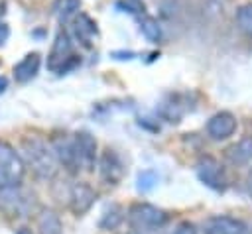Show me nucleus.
<instances>
[{"instance_id":"obj_17","label":"nucleus","mask_w":252,"mask_h":234,"mask_svg":"<svg viewBox=\"0 0 252 234\" xmlns=\"http://www.w3.org/2000/svg\"><path fill=\"white\" fill-rule=\"evenodd\" d=\"M140 31L144 33V37L152 43H159L161 37H163V31H161V26L159 22L154 18V16H148L142 12L140 16Z\"/></svg>"},{"instance_id":"obj_3","label":"nucleus","mask_w":252,"mask_h":234,"mask_svg":"<svg viewBox=\"0 0 252 234\" xmlns=\"http://www.w3.org/2000/svg\"><path fill=\"white\" fill-rule=\"evenodd\" d=\"M26 175L22 155L6 142H0V187L20 185Z\"/></svg>"},{"instance_id":"obj_21","label":"nucleus","mask_w":252,"mask_h":234,"mask_svg":"<svg viewBox=\"0 0 252 234\" xmlns=\"http://www.w3.org/2000/svg\"><path fill=\"white\" fill-rule=\"evenodd\" d=\"M156 183H158V173L152 169H146L138 175V191H142V193L152 191L156 187Z\"/></svg>"},{"instance_id":"obj_2","label":"nucleus","mask_w":252,"mask_h":234,"mask_svg":"<svg viewBox=\"0 0 252 234\" xmlns=\"http://www.w3.org/2000/svg\"><path fill=\"white\" fill-rule=\"evenodd\" d=\"M128 224L138 230V232H152V230H159L161 226H165L167 222V212L154 206V205H148V203H134L130 208H128Z\"/></svg>"},{"instance_id":"obj_14","label":"nucleus","mask_w":252,"mask_h":234,"mask_svg":"<svg viewBox=\"0 0 252 234\" xmlns=\"http://www.w3.org/2000/svg\"><path fill=\"white\" fill-rule=\"evenodd\" d=\"M224 157L232 165H246L248 161H252V136H244L232 146H228Z\"/></svg>"},{"instance_id":"obj_18","label":"nucleus","mask_w":252,"mask_h":234,"mask_svg":"<svg viewBox=\"0 0 252 234\" xmlns=\"http://www.w3.org/2000/svg\"><path fill=\"white\" fill-rule=\"evenodd\" d=\"M124 220V208L120 205H108L98 220V226L102 230H116Z\"/></svg>"},{"instance_id":"obj_24","label":"nucleus","mask_w":252,"mask_h":234,"mask_svg":"<svg viewBox=\"0 0 252 234\" xmlns=\"http://www.w3.org/2000/svg\"><path fill=\"white\" fill-rule=\"evenodd\" d=\"M6 88H8V79L0 75V94H4V92H6Z\"/></svg>"},{"instance_id":"obj_12","label":"nucleus","mask_w":252,"mask_h":234,"mask_svg":"<svg viewBox=\"0 0 252 234\" xmlns=\"http://www.w3.org/2000/svg\"><path fill=\"white\" fill-rule=\"evenodd\" d=\"M205 234H252V228L232 216H213L205 224Z\"/></svg>"},{"instance_id":"obj_23","label":"nucleus","mask_w":252,"mask_h":234,"mask_svg":"<svg viewBox=\"0 0 252 234\" xmlns=\"http://www.w3.org/2000/svg\"><path fill=\"white\" fill-rule=\"evenodd\" d=\"M8 37H10V28H8V24L0 22V45H4L8 41Z\"/></svg>"},{"instance_id":"obj_20","label":"nucleus","mask_w":252,"mask_h":234,"mask_svg":"<svg viewBox=\"0 0 252 234\" xmlns=\"http://www.w3.org/2000/svg\"><path fill=\"white\" fill-rule=\"evenodd\" d=\"M236 24L240 28V31L252 39V4H244L236 10Z\"/></svg>"},{"instance_id":"obj_7","label":"nucleus","mask_w":252,"mask_h":234,"mask_svg":"<svg viewBox=\"0 0 252 234\" xmlns=\"http://www.w3.org/2000/svg\"><path fill=\"white\" fill-rule=\"evenodd\" d=\"M195 171H197L199 181L203 185H207L209 189H213V191H224L226 189V173H224L222 165L215 157L203 155L197 161Z\"/></svg>"},{"instance_id":"obj_6","label":"nucleus","mask_w":252,"mask_h":234,"mask_svg":"<svg viewBox=\"0 0 252 234\" xmlns=\"http://www.w3.org/2000/svg\"><path fill=\"white\" fill-rule=\"evenodd\" d=\"M49 146L53 149V155L57 159V163L67 169L69 173H77L81 169L79 165V157H77V147H75V140L71 136L65 134H55L49 140Z\"/></svg>"},{"instance_id":"obj_9","label":"nucleus","mask_w":252,"mask_h":234,"mask_svg":"<svg viewBox=\"0 0 252 234\" xmlns=\"http://www.w3.org/2000/svg\"><path fill=\"white\" fill-rule=\"evenodd\" d=\"M238 128V122L234 118V114L222 110V112H217L209 118L205 130H207V136L215 142H220V140H226L230 138Z\"/></svg>"},{"instance_id":"obj_5","label":"nucleus","mask_w":252,"mask_h":234,"mask_svg":"<svg viewBox=\"0 0 252 234\" xmlns=\"http://www.w3.org/2000/svg\"><path fill=\"white\" fill-rule=\"evenodd\" d=\"M32 206V201L28 193L20 185H10V187H0V210L10 216V218H20L28 214Z\"/></svg>"},{"instance_id":"obj_26","label":"nucleus","mask_w":252,"mask_h":234,"mask_svg":"<svg viewBox=\"0 0 252 234\" xmlns=\"http://www.w3.org/2000/svg\"><path fill=\"white\" fill-rule=\"evenodd\" d=\"M126 234H142V232H138V230H134V228H132V230H130V232H126Z\"/></svg>"},{"instance_id":"obj_11","label":"nucleus","mask_w":252,"mask_h":234,"mask_svg":"<svg viewBox=\"0 0 252 234\" xmlns=\"http://www.w3.org/2000/svg\"><path fill=\"white\" fill-rule=\"evenodd\" d=\"M96 201V193L93 191V187L89 183H75L69 189V206L75 214H85Z\"/></svg>"},{"instance_id":"obj_13","label":"nucleus","mask_w":252,"mask_h":234,"mask_svg":"<svg viewBox=\"0 0 252 234\" xmlns=\"http://www.w3.org/2000/svg\"><path fill=\"white\" fill-rule=\"evenodd\" d=\"M39 65H41V55L37 51L28 53L20 63L14 65V79H16V83H30L39 73Z\"/></svg>"},{"instance_id":"obj_1","label":"nucleus","mask_w":252,"mask_h":234,"mask_svg":"<svg viewBox=\"0 0 252 234\" xmlns=\"http://www.w3.org/2000/svg\"><path fill=\"white\" fill-rule=\"evenodd\" d=\"M22 159L39 179H51L57 171V159L51 146L39 136H26L22 140Z\"/></svg>"},{"instance_id":"obj_4","label":"nucleus","mask_w":252,"mask_h":234,"mask_svg":"<svg viewBox=\"0 0 252 234\" xmlns=\"http://www.w3.org/2000/svg\"><path fill=\"white\" fill-rule=\"evenodd\" d=\"M77 65V59L73 55V43L67 31H59L55 35V41L51 45V51L47 55V67L59 75H63L65 71L73 69Z\"/></svg>"},{"instance_id":"obj_15","label":"nucleus","mask_w":252,"mask_h":234,"mask_svg":"<svg viewBox=\"0 0 252 234\" xmlns=\"http://www.w3.org/2000/svg\"><path fill=\"white\" fill-rule=\"evenodd\" d=\"M37 232L39 234H63L61 218L53 208H43L37 214Z\"/></svg>"},{"instance_id":"obj_22","label":"nucleus","mask_w":252,"mask_h":234,"mask_svg":"<svg viewBox=\"0 0 252 234\" xmlns=\"http://www.w3.org/2000/svg\"><path fill=\"white\" fill-rule=\"evenodd\" d=\"M173 234H197V226L193 222H189V220H183V222H179L175 226Z\"/></svg>"},{"instance_id":"obj_10","label":"nucleus","mask_w":252,"mask_h":234,"mask_svg":"<svg viewBox=\"0 0 252 234\" xmlns=\"http://www.w3.org/2000/svg\"><path fill=\"white\" fill-rule=\"evenodd\" d=\"M73 140H75V147H77V157H79L81 169L93 171V169H94V163H96V159H98L94 136L89 134V132H77V134L73 136Z\"/></svg>"},{"instance_id":"obj_25","label":"nucleus","mask_w":252,"mask_h":234,"mask_svg":"<svg viewBox=\"0 0 252 234\" xmlns=\"http://www.w3.org/2000/svg\"><path fill=\"white\" fill-rule=\"evenodd\" d=\"M246 191H248V195H250V199H252V171H250L248 177H246Z\"/></svg>"},{"instance_id":"obj_16","label":"nucleus","mask_w":252,"mask_h":234,"mask_svg":"<svg viewBox=\"0 0 252 234\" xmlns=\"http://www.w3.org/2000/svg\"><path fill=\"white\" fill-rule=\"evenodd\" d=\"M55 18L63 24V22H69L73 20L79 10H81V0H53V6H51Z\"/></svg>"},{"instance_id":"obj_8","label":"nucleus","mask_w":252,"mask_h":234,"mask_svg":"<svg viewBox=\"0 0 252 234\" xmlns=\"http://www.w3.org/2000/svg\"><path fill=\"white\" fill-rule=\"evenodd\" d=\"M96 165H98V173H100V179L104 185H118L122 181L124 163L114 149H110V147L102 149V153L96 159Z\"/></svg>"},{"instance_id":"obj_19","label":"nucleus","mask_w":252,"mask_h":234,"mask_svg":"<svg viewBox=\"0 0 252 234\" xmlns=\"http://www.w3.org/2000/svg\"><path fill=\"white\" fill-rule=\"evenodd\" d=\"M73 29H75V35H77L85 45H89L91 37L96 33V26H94V22H93L89 16H85V14H79V16L75 18Z\"/></svg>"}]
</instances>
